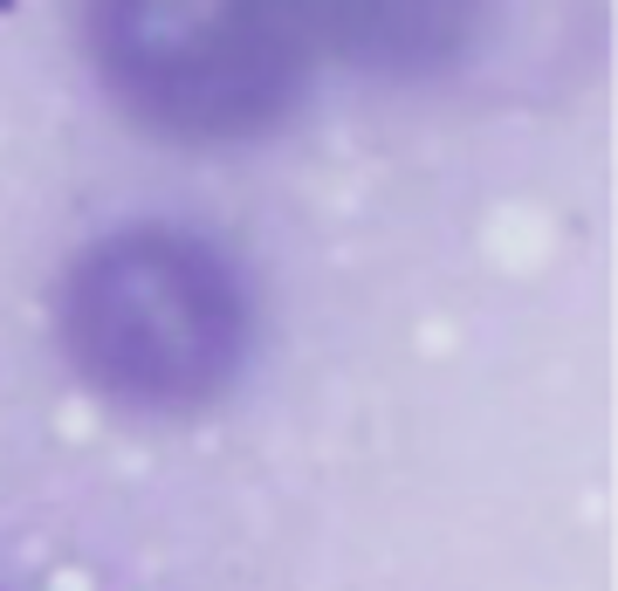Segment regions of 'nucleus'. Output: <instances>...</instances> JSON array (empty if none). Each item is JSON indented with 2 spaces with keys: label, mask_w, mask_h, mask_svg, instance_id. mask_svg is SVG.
Returning a JSON list of instances; mask_svg holds the SVG:
<instances>
[{
  "label": "nucleus",
  "mask_w": 618,
  "mask_h": 591,
  "mask_svg": "<svg viewBox=\"0 0 618 591\" xmlns=\"http://www.w3.org/2000/svg\"><path fill=\"white\" fill-rule=\"evenodd\" d=\"M316 49L351 62H433L468 28V0H296Z\"/></svg>",
  "instance_id": "nucleus-3"
},
{
  "label": "nucleus",
  "mask_w": 618,
  "mask_h": 591,
  "mask_svg": "<svg viewBox=\"0 0 618 591\" xmlns=\"http://www.w3.org/2000/svg\"><path fill=\"white\" fill-rule=\"evenodd\" d=\"M76 372L131 406H199L234 378L247 303L227 255L179 227H124L62 283Z\"/></svg>",
  "instance_id": "nucleus-2"
},
{
  "label": "nucleus",
  "mask_w": 618,
  "mask_h": 591,
  "mask_svg": "<svg viewBox=\"0 0 618 591\" xmlns=\"http://www.w3.org/2000/svg\"><path fill=\"white\" fill-rule=\"evenodd\" d=\"M90 42L124 110L186 145L262 138L323 62L296 0H90Z\"/></svg>",
  "instance_id": "nucleus-1"
}]
</instances>
